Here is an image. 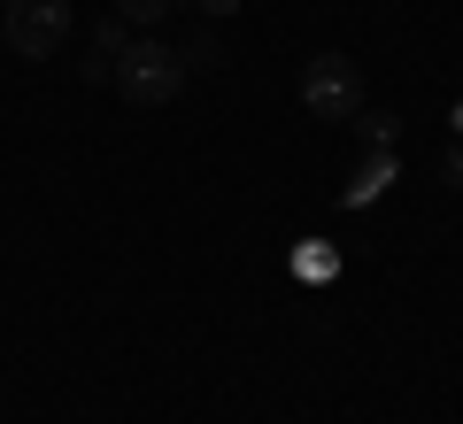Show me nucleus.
<instances>
[{
  "instance_id": "obj_1",
  "label": "nucleus",
  "mask_w": 463,
  "mask_h": 424,
  "mask_svg": "<svg viewBox=\"0 0 463 424\" xmlns=\"http://www.w3.org/2000/svg\"><path fill=\"white\" fill-rule=\"evenodd\" d=\"M185 54L163 47V39H132V54L116 62V93L132 100V108H170V100L185 93Z\"/></svg>"
},
{
  "instance_id": "obj_2",
  "label": "nucleus",
  "mask_w": 463,
  "mask_h": 424,
  "mask_svg": "<svg viewBox=\"0 0 463 424\" xmlns=\"http://www.w3.org/2000/svg\"><path fill=\"white\" fill-rule=\"evenodd\" d=\"M0 39H8V54H24V62H54L62 39H70V0H8Z\"/></svg>"
},
{
  "instance_id": "obj_3",
  "label": "nucleus",
  "mask_w": 463,
  "mask_h": 424,
  "mask_svg": "<svg viewBox=\"0 0 463 424\" xmlns=\"http://www.w3.org/2000/svg\"><path fill=\"white\" fill-rule=\"evenodd\" d=\"M301 108H309V116H332V124H347V116L364 108V70L347 62L340 47H325L309 70H301Z\"/></svg>"
},
{
  "instance_id": "obj_4",
  "label": "nucleus",
  "mask_w": 463,
  "mask_h": 424,
  "mask_svg": "<svg viewBox=\"0 0 463 424\" xmlns=\"http://www.w3.org/2000/svg\"><path fill=\"white\" fill-rule=\"evenodd\" d=\"M93 54H100V62H124V54H132V24H124V16H100Z\"/></svg>"
},
{
  "instance_id": "obj_5",
  "label": "nucleus",
  "mask_w": 463,
  "mask_h": 424,
  "mask_svg": "<svg viewBox=\"0 0 463 424\" xmlns=\"http://www.w3.org/2000/svg\"><path fill=\"white\" fill-rule=\"evenodd\" d=\"M116 16L132 24V32H155V24L170 16V0H116Z\"/></svg>"
},
{
  "instance_id": "obj_6",
  "label": "nucleus",
  "mask_w": 463,
  "mask_h": 424,
  "mask_svg": "<svg viewBox=\"0 0 463 424\" xmlns=\"http://www.w3.org/2000/svg\"><path fill=\"white\" fill-rule=\"evenodd\" d=\"M185 70H216V39H209V32L185 39Z\"/></svg>"
},
{
  "instance_id": "obj_7",
  "label": "nucleus",
  "mask_w": 463,
  "mask_h": 424,
  "mask_svg": "<svg viewBox=\"0 0 463 424\" xmlns=\"http://www.w3.org/2000/svg\"><path fill=\"white\" fill-rule=\"evenodd\" d=\"M194 8H201V16H209V24H224V16H240V0H194Z\"/></svg>"
},
{
  "instance_id": "obj_8",
  "label": "nucleus",
  "mask_w": 463,
  "mask_h": 424,
  "mask_svg": "<svg viewBox=\"0 0 463 424\" xmlns=\"http://www.w3.org/2000/svg\"><path fill=\"white\" fill-rule=\"evenodd\" d=\"M440 178H448V185H456V193H463V147H448V163H440Z\"/></svg>"
},
{
  "instance_id": "obj_9",
  "label": "nucleus",
  "mask_w": 463,
  "mask_h": 424,
  "mask_svg": "<svg viewBox=\"0 0 463 424\" xmlns=\"http://www.w3.org/2000/svg\"><path fill=\"white\" fill-rule=\"evenodd\" d=\"M456 131H463V108H456Z\"/></svg>"
}]
</instances>
